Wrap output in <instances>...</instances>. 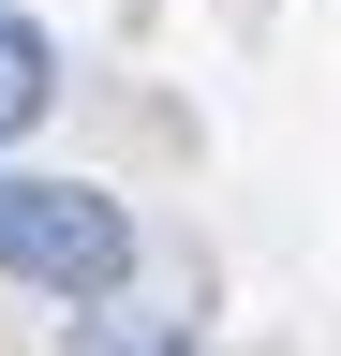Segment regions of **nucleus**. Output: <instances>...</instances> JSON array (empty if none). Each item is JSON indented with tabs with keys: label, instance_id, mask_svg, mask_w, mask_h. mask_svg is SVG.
I'll return each instance as SVG.
<instances>
[{
	"label": "nucleus",
	"instance_id": "nucleus-1",
	"mask_svg": "<svg viewBox=\"0 0 341 356\" xmlns=\"http://www.w3.org/2000/svg\"><path fill=\"white\" fill-rule=\"evenodd\" d=\"M0 282H45V297H74V312H104L119 282H134V208L90 193V178L0 163Z\"/></svg>",
	"mask_w": 341,
	"mask_h": 356
},
{
	"label": "nucleus",
	"instance_id": "nucleus-3",
	"mask_svg": "<svg viewBox=\"0 0 341 356\" xmlns=\"http://www.w3.org/2000/svg\"><path fill=\"white\" fill-rule=\"evenodd\" d=\"M60 356H193V327H149V312H90Z\"/></svg>",
	"mask_w": 341,
	"mask_h": 356
},
{
	"label": "nucleus",
	"instance_id": "nucleus-2",
	"mask_svg": "<svg viewBox=\"0 0 341 356\" xmlns=\"http://www.w3.org/2000/svg\"><path fill=\"white\" fill-rule=\"evenodd\" d=\"M45 104H60V44H45V30H30V15H15V0H0V149H15V134H30V119H45Z\"/></svg>",
	"mask_w": 341,
	"mask_h": 356
}]
</instances>
